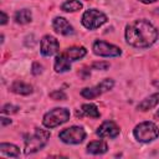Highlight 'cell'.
<instances>
[{"label":"cell","mask_w":159,"mask_h":159,"mask_svg":"<svg viewBox=\"0 0 159 159\" xmlns=\"http://www.w3.org/2000/svg\"><path fill=\"white\" fill-rule=\"evenodd\" d=\"M92 50H93L94 55L101 56V57H116V56H119L122 53V51L118 46L108 43L106 41H101V40L94 41Z\"/></svg>","instance_id":"obj_8"},{"label":"cell","mask_w":159,"mask_h":159,"mask_svg":"<svg viewBox=\"0 0 159 159\" xmlns=\"http://www.w3.org/2000/svg\"><path fill=\"white\" fill-rule=\"evenodd\" d=\"M14 19L17 24H29L32 19V15H31V11L29 9H21V10H17L14 15Z\"/></svg>","instance_id":"obj_17"},{"label":"cell","mask_w":159,"mask_h":159,"mask_svg":"<svg viewBox=\"0 0 159 159\" xmlns=\"http://www.w3.org/2000/svg\"><path fill=\"white\" fill-rule=\"evenodd\" d=\"M10 91L16 93V94H22V96H26V94H30L32 92V87L22 81H15L11 86H10Z\"/></svg>","instance_id":"obj_14"},{"label":"cell","mask_w":159,"mask_h":159,"mask_svg":"<svg viewBox=\"0 0 159 159\" xmlns=\"http://www.w3.org/2000/svg\"><path fill=\"white\" fill-rule=\"evenodd\" d=\"M50 97L52 99H56V101H63L66 99V94L63 91H53L50 93Z\"/></svg>","instance_id":"obj_21"},{"label":"cell","mask_w":159,"mask_h":159,"mask_svg":"<svg viewBox=\"0 0 159 159\" xmlns=\"http://www.w3.org/2000/svg\"><path fill=\"white\" fill-rule=\"evenodd\" d=\"M10 123H11V119L5 118V117H2V118H1V125H2V127H5L6 124H10Z\"/></svg>","instance_id":"obj_26"},{"label":"cell","mask_w":159,"mask_h":159,"mask_svg":"<svg viewBox=\"0 0 159 159\" xmlns=\"http://www.w3.org/2000/svg\"><path fill=\"white\" fill-rule=\"evenodd\" d=\"M17 109H19V107H15V106H12V104H5V106L2 107V109H1V112H2L4 114H10V113H16Z\"/></svg>","instance_id":"obj_22"},{"label":"cell","mask_w":159,"mask_h":159,"mask_svg":"<svg viewBox=\"0 0 159 159\" xmlns=\"http://www.w3.org/2000/svg\"><path fill=\"white\" fill-rule=\"evenodd\" d=\"M70 119V111L66 108H53L50 112H47L43 116L42 123L46 128H55L57 125H61L66 123Z\"/></svg>","instance_id":"obj_4"},{"label":"cell","mask_w":159,"mask_h":159,"mask_svg":"<svg viewBox=\"0 0 159 159\" xmlns=\"http://www.w3.org/2000/svg\"><path fill=\"white\" fill-rule=\"evenodd\" d=\"M0 152L7 157H14V158L19 157V154H20V149L15 144H10V143H1Z\"/></svg>","instance_id":"obj_18"},{"label":"cell","mask_w":159,"mask_h":159,"mask_svg":"<svg viewBox=\"0 0 159 159\" xmlns=\"http://www.w3.org/2000/svg\"><path fill=\"white\" fill-rule=\"evenodd\" d=\"M107 22V16L99 10L88 9L82 15V25L88 30H96Z\"/></svg>","instance_id":"obj_5"},{"label":"cell","mask_w":159,"mask_h":159,"mask_svg":"<svg viewBox=\"0 0 159 159\" xmlns=\"http://www.w3.org/2000/svg\"><path fill=\"white\" fill-rule=\"evenodd\" d=\"M114 86V81L111 78H106L102 82H99L98 84L89 87V88H83L81 91V96L87 98V99H93L101 94H103L104 92H108L109 89H112Z\"/></svg>","instance_id":"obj_7"},{"label":"cell","mask_w":159,"mask_h":159,"mask_svg":"<svg viewBox=\"0 0 159 159\" xmlns=\"http://www.w3.org/2000/svg\"><path fill=\"white\" fill-rule=\"evenodd\" d=\"M155 12H157V14H159V9H157V11H155Z\"/></svg>","instance_id":"obj_29"},{"label":"cell","mask_w":159,"mask_h":159,"mask_svg":"<svg viewBox=\"0 0 159 159\" xmlns=\"http://www.w3.org/2000/svg\"><path fill=\"white\" fill-rule=\"evenodd\" d=\"M133 134L138 142L149 143L159 137V128L153 122H142L138 125H135Z\"/></svg>","instance_id":"obj_3"},{"label":"cell","mask_w":159,"mask_h":159,"mask_svg":"<svg viewBox=\"0 0 159 159\" xmlns=\"http://www.w3.org/2000/svg\"><path fill=\"white\" fill-rule=\"evenodd\" d=\"M82 6H83L82 2L78 0H67L61 5V9L63 11H67V12H75V11L81 10Z\"/></svg>","instance_id":"obj_19"},{"label":"cell","mask_w":159,"mask_h":159,"mask_svg":"<svg viewBox=\"0 0 159 159\" xmlns=\"http://www.w3.org/2000/svg\"><path fill=\"white\" fill-rule=\"evenodd\" d=\"M81 112L91 118H98L101 114H99V111L97 108V106L92 104V103H86V104H82L81 107Z\"/></svg>","instance_id":"obj_20"},{"label":"cell","mask_w":159,"mask_h":159,"mask_svg":"<svg viewBox=\"0 0 159 159\" xmlns=\"http://www.w3.org/2000/svg\"><path fill=\"white\" fill-rule=\"evenodd\" d=\"M96 133L101 138H116L120 133V129H119V127L114 122L107 120V122H103L98 127V129L96 130Z\"/></svg>","instance_id":"obj_10"},{"label":"cell","mask_w":159,"mask_h":159,"mask_svg":"<svg viewBox=\"0 0 159 159\" xmlns=\"http://www.w3.org/2000/svg\"><path fill=\"white\" fill-rule=\"evenodd\" d=\"M139 1L143 4H152V2H155L157 0H139Z\"/></svg>","instance_id":"obj_27"},{"label":"cell","mask_w":159,"mask_h":159,"mask_svg":"<svg viewBox=\"0 0 159 159\" xmlns=\"http://www.w3.org/2000/svg\"><path fill=\"white\" fill-rule=\"evenodd\" d=\"M58 138L66 144H80V143H82L84 140L86 132H84V129L82 127L73 125V127L66 128L62 132H60Z\"/></svg>","instance_id":"obj_6"},{"label":"cell","mask_w":159,"mask_h":159,"mask_svg":"<svg viewBox=\"0 0 159 159\" xmlns=\"http://www.w3.org/2000/svg\"><path fill=\"white\" fill-rule=\"evenodd\" d=\"M60 50V43L56 40V37L51 36V35H45L41 40V53L45 57H50L52 55H55L57 51Z\"/></svg>","instance_id":"obj_9"},{"label":"cell","mask_w":159,"mask_h":159,"mask_svg":"<svg viewBox=\"0 0 159 159\" xmlns=\"http://www.w3.org/2000/svg\"><path fill=\"white\" fill-rule=\"evenodd\" d=\"M50 139V132L46 130V129H35V132L26 137L25 139V149H24V153L26 155L29 154H34L36 152H39L40 149H42L47 142Z\"/></svg>","instance_id":"obj_2"},{"label":"cell","mask_w":159,"mask_h":159,"mask_svg":"<svg viewBox=\"0 0 159 159\" xmlns=\"http://www.w3.org/2000/svg\"><path fill=\"white\" fill-rule=\"evenodd\" d=\"M158 103H159V92H157V93H154V94H150L149 97H147L145 99H143V101L137 106V108H138L139 111L145 112V111H149V109L154 108Z\"/></svg>","instance_id":"obj_13"},{"label":"cell","mask_w":159,"mask_h":159,"mask_svg":"<svg viewBox=\"0 0 159 159\" xmlns=\"http://www.w3.org/2000/svg\"><path fill=\"white\" fill-rule=\"evenodd\" d=\"M92 67L96 68V70H103V71H106L109 67V63L108 62H94L92 65Z\"/></svg>","instance_id":"obj_23"},{"label":"cell","mask_w":159,"mask_h":159,"mask_svg":"<svg viewBox=\"0 0 159 159\" xmlns=\"http://www.w3.org/2000/svg\"><path fill=\"white\" fill-rule=\"evenodd\" d=\"M71 58L66 55V52L63 51L62 53L57 55L55 58V63H53V68L56 72L62 73V72H67L71 70Z\"/></svg>","instance_id":"obj_12"},{"label":"cell","mask_w":159,"mask_h":159,"mask_svg":"<svg viewBox=\"0 0 159 159\" xmlns=\"http://www.w3.org/2000/svg\"><path fill=\"white\" fill-rule=\"evenodd\" d=\"M6 22H7V15L4 11H1V25H5Z\"/></svg>","instance_id":"obj_25"},{"label":"cell","mask_w":159,"mask_h":159,"mask_svg":"<svg viewBox=\"0 0 159 159\" xmlns=\"http://www.w3.org/2000/svg\"><path fill=\"white\" fill-rule=\"evenodd\" d=\"M65 52L71 58V61H77V60L86 56L87 50L83 46H72V47H68Z\"/></svg>","instance_id":"obj_16"},{"label":"cell","mask_w":159,"mask_h":159,"mask_svg":"<svg viewBox=\"0 0 159 159\" xmlns=\"http://www.w3.org/2000/svg\"><path fill=\"white\" fill-rule=\"evenodd\" d=\"M125 41L137 48H147L158 39V30L147 20H135L125 26Z\"/></svg>","instance_id":"obj_1"},{"label":"cell","mask_w":159,"mask_h":159,"mask_svg":"<svg viewBox=\"0 0 159 159\" xmlns=\"http://www.w3.org/2000/svg\"><path fill=\"white\" fill-rule=\"evenodd\" d=\"M157 117H159V109H158V112H157Z\"/></svg>","instance_id":"obj_28"},{"label":"cell","mask_w":159,"mask_h":159,"mask_svg":"<svg viewBox=\"0 0 159 159\" xmlns=\"http://www.w3.org/2000/svg\"><path fill=\"white\" fill-rule=\"evenodd\" d=\"M41 72H42V66H41L40 63L35 62V63L32 65V73H34L35 76H37V75H40Z\"/></svg>","instance_id":"obj_24"},{"label":"cell","mask_w":159,"mask_h":159,"mask_svg":"<svg viewBox=\"0 0 159 159\" xmlns=\"http://www.w3.org/2000/svg\"><path fill=\"white\" fill-rule=\"evenodd\" d=\"M52 26H53V30L60 34V35H65V36H68V35H72L75 32L72 25L65 19V17H55L53 21H52Z\"/></svg>","instance_id":"obj_11"},{"label":"cell","mask_w":159,"mask_h":159,"mask_svg":"<svg viewBox=\"0 0 159 159\" xmlns=\"http://www.w3.org/2000/svg\"><path fill=\"white\" fill-rule=\"evenodd\" d=\"M108 150V145L103 140H93L87 145V152L91 154H103Z\"/></svg>","instance_id":"obj_15"}]
</instances>
